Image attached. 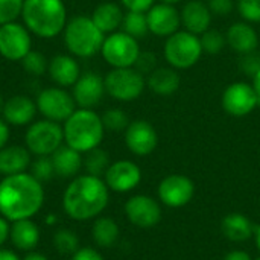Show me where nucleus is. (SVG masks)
<instances>
[{
    "label": "nucleus",
    "instance_id": "1",
    "mask_svg": "<svg viewBox=\"0 0 260 260\" xmlns=\"http://www.w3.org/2000/svg\"><path fill=\"white\" fill-rule=\"evenodd\" d=\"M44 189L29 172L3 177L0 181V215L11 222L32 219L44 204Z\"/></svg>",
    "mask_w": 260,
    "mask_h": 260
},
{
    "label": "nucleus",
    "instance_id": "2",
    "mask_svg": "<svg viewBox=\"0 0 260 260\" xmlns=\"http://www.w3.org/2000/svg\"><path fill=\"white\" fill-rule=\"evenodd\" d=\"M110 189L101 177L90 174L75 177L64 190L62 207L75 221H88L99 216L108 206Z\"/></svg>",
    "mask_w": 260,
    "mask_h": 260
},
{
    "label": "nucleus",
    "instance_id": "3",
    "mask_svg": "<svg viewBox=\"0 0 260 260\" xmlns=\"http://www.w3.org/2000/svg\"><path fill=\"white\" fill-rule=\"evenodd\" d=\"M23 24L40 38L58 37L67 24V11L62 0H24Z\"/></svg>",
    "mask_w": 260,
    "mask_h": 260
},
{
    "label": "nucleus",
    "instance_id": "4",
    "mask_svg": "<svg viewBox=\"0 0 260 260\" xmlns=\"http://www.w3.org/2000/svg\"><path fill=\"white\" fill-rule=\"evenodd\" d=\"M64 143L81 154H85L99 145L104 140L105 126L102 117L88 108H76L73 114L62 123Z\"/></svg>",
    "mask_w": 260,
    "mask_h": 260
},
{
    "label": "nucleus",
    "instance_id": "5",
    "mask_svg": "<svg viewBox=\"0 0 260 260\" xmlns=\"http://www.w3.org/2000/svg\"><path fill=\"white\" fill-rule=\"evenodd\" d=\"M64 44L75 58H91L101 52L105 34L94 24L91 17L76 15L70 18L62 30Z\"/></svg>",
    "mask_w": 260,
    "mask_h": 260
},
{
    "label": "nucleus",
    "instance_id": "6",
    "mask_svg": "<svg viewBox=\"0 0 260 260\" xmlns=\"http://www.w3.org/2000/svg\"><path fill=\"white\" fill-rule=\"evenodd\" d=\"M203 47L200 37L187 30H178L166 38L165 43V58L171 67L175 70H186L193 67L201 55Z\"/></svg>",
    "mask_w": 260,
    "mask_h": 260
},
{
    "label": "nucleus",
    "instance_id": "7",
    "mask_svg": "<svg viewBox=\"0 0 260 260\" xmlns=\"http://www.w3.org/2000/svg\"><path fill=\"white\" fill-rule=\"evenodd\" d=\"M24 143L30 154L37 157H50L64 145V131L61 123L47 119L32 122L24 134Z\"/></svg>",
    "mask_w": 260,
    "mask_h": 260
},
{
    "label": "nucleus",
    "instance_id": "8",
    "mask_svg": "<svg viewBox=\"0 0 260 260\" xmlns=\"http://www.w3.org/2000/svg\"><path fill=\"white\" fill-rule=\"evenodd\" d=\"M105 91L116 101L133 102L139 99L146 87L145 76L134 67L111 69L104 78Z\"/></svg>",
    "mask_w": 260,
    "mask_h": 260
},
{
    "label": "nucleus",
    "instance_id": "9",
    "mask_svg": "<svg viewBox=\"0 0 260 260\" xmlns=\"http://www.w3.org/2000/svg\"><path fill=\"white\" fill-rule=\"evenodd\" d=\"M140 52L142 50L139 46V40L125 34L123 30L108 34L101 49L102 58L113 69L134 67Z\"/></svg>",
    "mask_w": 260,
    "mask_h": 260
},
{
    "label": "nucleus",
    "instance_id": "10",
    "mask_svg": "<svg viewBox=\"0 0 260 260\" xmlns=\"http://www.w3.org/2000/svg\"><path fill=\"white\" fill-rule=\"evenodd\" d=\"M38 113L52 122L64 123L76 110V102L66 88L62 87H47L41 90L35 99Z\"/></svg>",
    "mask_w": 260,
    "mask_h": 260
},
{
    "label": "nucleus",
    "instance_id": "11",
    "mask_svg": "<svg viewBox=\"0 0 260 260\" xmlns=\"http://www.w3.org/2000/svg\"><path fill=\"white\" fill-rule=\"evenodd\" d=\"M260 98L253 84L238 81L232 82L222 93V110L233 117H245L259 105Z\"/></svg>",
    "mask_w": 260,
    "mask_h": 260
},
{
    "label": "nucleus",
    "instance_id": "12",
    "mask_svg": "<svg viewBox=\"0 0 260 260\" xmlns=\"http://www.w3.org/2000/svg\"><path fill=\"white\" fill-rule=\"evenodd\" d=\"M32 50V34L23 23L0 26V55L8 61H21Z\"/></svg>",
    "mask_w": 260,
    "mask_h": 260
},
{
    "label": "nucleus",
    "instance_id": "13",
    "mask_svg": "<svg viewBox=\"0 0 260 260\" xmlns=\"http://www.w3.org/2000/svg\"><path fill=\"white\" fill-rule=\"evenodd\" d=\"M157 192L160 201L165 206L172 209H180L192 201L195 195V184L186 175L172 174L160 181Z\"/></svg>",
    "mask_w": 260,
    "mask_h": 260
},
{
    "label": "nucleus",
    "instance_id": "14",
    "mask_svg": "<svg viewBox=\"0 0 260 260\" xmlns=\"http://www.w3.org/2000/svg\"><path fill=\"white\" fill-rule=\"evenodd\" d=\"M128 221L139 229H152L161 221L160 204L148 195H134L125 204Z\"/></svg>",
    "mask_w": 260,
    "mask_h": 260
},
{
    "label": "nucleus",
    "instance_id": "15",
    "mask_svg": "<svg viewBox=\"0 0 260 260\" xmlns=\"http://www.w3.org/2000/svg\"><path fill=\"white\" fill-rule=\"evenodd\" d=\"M158 143V136L155 128L143 119L129 122L125 129V145L126 148L139 157H146L155 151Z\"/></svg>",
    "mask_w": 260,
    "mask_h": 260
},
{
    "label": "nucleus",
    "instance_id": "16",
    "mask_svg": "<svg viewBox=\"0 0 260 260\" xmlns=\"http://www.w3.org/2000/svg\"><path fill=\"white\" fill-rule=\"evenodd\" d=\"M108 189L117 193H126L136 189L142 181L140 168L131 160H119L110 165L104 175Z\"/></svg>",
    "mask_w": 260,
    "mask_h": 260
},
{
    "label": "nucleus",
    "instance_id": "17",
    "mask_svg": "<svg viewBox=\"0 0 260 260\" xmlns=\"http://www.w3.org/2000/svg\"><path fill=\"white\" fill-rule=\"evenodd\" d=\"M105 93L107 91H105L104 78L94 72L81 73V76L72 87V96L78 108L93 110L96 105L101 104Z\"/></svg>",
    "mask_w": 260,
    "mask_h": 260
},
{
    "label": "nucleus",
    "instance_id": "18",
    "mask_svg": "<svg viewBox=\"0 0 260 260\" xmlns=\"http://www.w3.org/2000/svg\"><path fill=\"white\" fill-rule=\"evenodd\" d=\"M146 18L149 32L157 37L168 38L172 34L178 32V27L181 26V17L175 6L161 2L146 11Z\"/></svg>",
    "mask_w": 260,
    "mask_h": 260
},
{
    "label": "nucleus",
    "instance_id": "19",
    "mask_svg": "<svg viewBox=\"0 0 260 260\" xmlns=\"http://www.w3.org/2000/svg\"><path fill=\"white\" fill-rule=\"evenodd\" d=\"M37 104L29 96L15 94L5 101L2 117L9 126H29L37 116Z\"/></svg>",
    "mask_w": 260,
    "mask_h": 260
},
{
    "label": "nucleus",
    "instance_id": "20",
    "mask_svg": "<svg viewBox=\"0 0 260 260\" xmlns=\"http://www.w3.org/2000/svg\"><path fill=\"white\" fill-rule=\"evenodd\" d=\"M47 73L55 85L69 88L81 76V67L73 55H55L49 61Z\"/></svg>",
    "mask_w": 260,
    "mask_h": 260
},
{
    "label": "nucleus",
    "instance_id": "21",
    "mask_svg": "<svg viewBox=\"0 0 260 260\" xmlns=\"http://www.w3.org/2000/svg\"><path fill=\"white\" fill-rule=\"evenodd\" d=\"M212 15L213 14L210 12L207 3H204L203 0H190L180 11L181 24L184 26V30L198 37L210 27Z\"/></svg>",
    "mask_w": 260,
    "mask_h": 260
},
{
    "label": "nucleus",
    "instance_id": "22",
    "mask_svg": "<svg viewBox=\"0 0 260 260\" xmlns=\"http://www.w3.org/2000/svg\"><path fill=\"white\" fill-rule=\"evenodd\" d=\"M227 44L239 55L254 52L259 46V35L256 29L247 21H238L232 24L225 34Z\"/></svg>",
    "mask_w": 260,
    "mask_h": 260
},
{
    "label": "nucleus",
    "instance_id": "23",
    "mask_svg": "<svg viewBox=\"0 0 260 260\" xmlns=\"http://www.w3.org/2000/svg\"><path fill=\"white\" fill-rule=\"evenodd\" d=\"M30 163V152L26 146L6 145L0 149V174L3 177L26 172Z\"/></svg>",
    "mask_w": 260,
    "mask_h": 260
},
{
    "label": "nucleus",
    "instance_id": "24",
    "mask_svg": "<svg viewBox=\"0 0 260 260\" xmlns=\"http://www.w3.org/2000/svg\"><path fill=\"white\" fill-rule=\"evenodd\" d=\"M50 158H52V163H53L55 175L62 177V178L76 177L78 172L84 166L82 154L79 151L67 146V145H62L61 148H58L50 155Z\"/></svg>",
    "mask_w": 260,
    "mask_h": 260
},
{
    "label": "nucleus",
    "instance_id": "25",
    "mask_svg": "<svg viewBox=\"0 0 260 260\" xmlns=\"http://www.w3.org/2000/svg\"><path fill=\"white\" fill-rule=\"evenodd\" d=\"M9 239L12 245L20 251H34L40 242V229L32 219L15 221L11 225Z\"/></svg>",
    "mask_w": 260,
    "mask_h": 260
},
{
    "label": "nucleus",
    "instance_id": "26",
    "mask_svg": "<svg viewBox=\"0 0 260 260\" xmlns=\"http://www.w3.org/2000/svg\"><path fill=\"white\" fill-rule=\"evenodd\" d=\"M123 11L114 2H104L98 5L91 14V20L104 34L116 32L123 21Z\"/></svg>",
    "mask_w": 260,
    "mask_h": 260
},
{
    "label": "nucleus",
    "instance_id": "27",
    "mask_svg": "<svg viewBox=\"0 0 260 260\" xmlns=\"http://www.w3.org/2000/svg\"><path fill=\"white\" fill-rule=\"evenodd\" d=\"M181 79L174 67H158L149 73L146 85L158 96H171L180 88Z\"/></svg>",
    "mask_w": 260,
    "mask_h": 260
},
{
    "label": "nucleus",
    "instance_id": "28",
    "mask_svg": "<svg viewBox=\"0 0 260 260\" xmlns=\"http://www.w3.org/2000/svg\"><path fill=\"white\" fill-rule=\"evenodd\" d=\"M254 225L250 218L242 213H230L221 222L224 236L232 242H245L254 236Z\"/></svg>",
    "mask_w": 260,
    "mask_h": 260
},
{
    "label": "nucleus",
    "instance_id": "29",
    "mask_svg": "<svg viewBox=\"0 0 260 260\" xmlns=\"http://www.w3.org/2000/svg\"><path fill=\"white\" fill-rule=\"evenodd\" d=\"M91 236L98 247L110 248L117 242V239L120 236V230L114 219L102 216L94 221V224L91 227Z\"/></svg>",
    "mask_w": 260,
    "mask_h": 260
},
{
    "label": "nucleus",
    "instance_id": "30",
    "mask_svg": "<svg viewBox=\"0 0 260 260\" xmlns=\"http://www.w3.org/2000/svg\"><path fill=\"white\" fill-rule=\"evenodd\" d=\"M120 27H122V30L125 34L134 37L136 40H140V38L146 37V34L149 32L146 12L128 11L123 15V21H122V26Z\"/></svg>",
    "mask_w": 260,
    "mask_h": 260
},
{
    "label": "nucleus",
    "instance_id": "31",
    "mask_svg": "<svg viewBox=\"0 0 260 260\" xmlns=\"http://www.w3.org/2000/svg\"><path fill=\"white\" fill-rule=\"evenodd\" d=\"M110 165H111L110 155L107 154V151H104L101 148H94V149L85 152L84 168H85L87 174L94 175V177H102V175H105Z\"/></svg>",
    "mask_w": 260,
    "mask_h": 260
},
{
    "label": "nucleus",
    "instance_id": "32",
    "mask_svg": "<svg viewBox=\"0 0 260 260\" xmlns=\"http://www.w3.org/2000/svg\"><path fill=\"white\" fill-rule=\"evenodd\" d=\"M53 247L59 254L72 256L79 250V239L78 235L72 230L61 229L53 235Z\"/></svg>",
    "mask_w": 260,
    "mask_h": 260
},
{
    "label": "nucleus",
    "instance_id": "33",
    "mask_svg": "<svg viewBox=\"0 0 260 260\" xmlns=\"http://www.w3.org/2000/svg\"><path fill=\"white\" fill-rule=\"evenodd\" d=\"M200 41H201L203 52L207 55H218L224 49V46L227 44L225 35L221 30L212 29V27H209L206 32L201 34Z\"/></svg>",
    "mask_w": 260,
    "mask_h": 260
},
{
    "label": "nucleus",
    "instance_id": "34",
    "mask_svg": "<svg viewBox=\"0 0 260 260\" xmlns=\"http://www.w3.org/2000/svg\"><path fill=\"white\" fill-rule=\"evenodd\" d=\"M21 64H23V69L26 70V73H29L30 76H43L49 69L47 58L38 50H30L21 59Z\"/></svg>",
    "mask_w": 260,
    "mask_h": 260
},
{
    "label": "nucleus",
    "instance_id": "35",
    "mask_svg": "<svg viewBox=\"0 0 260 260\" xmlns=\"http://www.w3.org/2000/svg\"><path fill=\"white\" fill-rule=\"evenodd\" d=\"M101 117H102V123H104L105 129H108V131H116V133L125 131L129 125L128 114L120 108H110Z\"/></svg>",
    "mask_w": 260,
    "mask_h": 260
},
{
    "label": "nucleus",
    "instance_id": "36",
    "mask_svg": "<svg viewBox=\"0 0 260 260\" xmlns=\"http://www.w3.org/2000/svg\"><path fill=\"white\" fill-rule=\"evenodd\" d=\"M29 169H30L29 174L34 175L40 183L50 181L55 177V169L50 157H37V160L30 163Z\"/></svg>",
    "mask_w": 260,
    "mask_h": 260
},
{
    "label": "nucleus",
    "instance_id": "37",
    "mask_svg": "<svg viewBox=\"0 0 260 260\" xmlns=\"http://www.w3.org/2000/svg\"><path fill=\"white\" fill-rule=\"evenodd\" d=\"M24 0H0V26L15 21L21 15Z\"/></svg>",
    "mask_w": 260,
    "mask_h": 260
},
{
    "label": "nucleus",
    "instance_id": "38",
    "mask_svg": "<svg viewBox=\"0 0 260 260\" xmlns=\"http://www.w3.org/2000/svg\"><path fill=\"white\" fill-rule=\"evenodd\" d=\"M238 11L247 23H260V0H238Z\"/></svg>",
    "mask_w": 260,
    "mask_h": 260
},
{
    "label": "nucleus",
    "instance_id": "39",
    "mask_svg": "<svg viewBox=\"0 0 260 260\" xmlns=\"http://www.w3.org/2000/svg\"><path fill=\"white\" fill-rule=\"evenodd\" d=\"M155 66H157V58H155L154 53H151V52H140V55H139V58H137V61L134 64V69L139 70L145 76V75L152 73L157 69Z\"/></svg>",
    "mask_w": 260,
    "mask_h": 260
},
{
    "label": "nucleus",
    "instance_id": "40",
    "mask_svg": "<svg viewBox=\"0 0 260 260\" xmlns=\"http://www.w3.org/2000/svg\"><path fill=\"white\" fill-rule=\"evenodd\" d=\"M241 70L245 75L254 78V75L260 70V55L256 50L242 55V58H241Z\"/></svg>",
    "mask_w": 260,
    "mask_h": 260
},
{
    "label": "nucleus",
    "instance_id": "41",
    "mask_svg": "<svg viewBox=\"0 0 260 260\" xmlns=\"http://www.w3.org/2000/svg\"><path fill=\"white\" fill-rule=\"evenodd\" d=\"M207 6L213 15L225 17L235 9L233 0H207Z\"/></svg>",
    "mask_w": 260,
    "mask_h": 260
},
{
    "label": "nucleus",
    "instance_id": "42",
    "mask_svg": "<svg viewBox=\"0 0 260 260\" xmlns=\"http://www.w3.org/2000/svg\"><path fill=\"white\" fill-rule=\"evenodd\" d=\"M120 3L126 8V11L146 12L155 5V0H120Z\"/></svg>",
    "mask_w": 260,
    "mask_h": 260
},
{
    "label": "nucleus",
    "instance_id": "43",
    "mask_svg": "<svg viewBox=\"0 0 260 260\" xmlns=\"http://www.w3.org/2000/svg\"><path fill=\"white\" fill-rule=\"evenodd\" d=\"M72 260H104V257L94 248L85 247V248H79L75 254H72Z\"/></svg>",
    "mask_w": 260,
    "mask_h": 260
},
{
    "label": "nucleus",
    "instance_id": "44",
    "mask_svg": "<svg viewBox=\"0 0 260 260\" xmlns=\"http://www.w3.org/2000/svg\"><path fill=\"white\" fill-rule=\"evenodd\" d=\"M9 235H11V225H9V221L0 215V248H2V245L9 239Z\"/></svg>",
    "mask_w": 260,
    "mask_h": 260
},
{
    "label": "nucleus",
    "instance_id": "45",
    "mask_svg": "<svg viewBox=\"0 0 260 260\" xmlns=\"http://www.w3.org/2000/svg\"><path fill=\"white\" fill-rule=\"evenodd\" d=\"M9 136H11L9 125L5 122V119H3V117H0V149H2V148H5V146L8 145Z\"/></svg>",
    "mask_w": 260,
    "mask_h": 260
},
{
    "label": "nucleus",
    "instance_id": "46",
    "mask_svg": "<svg viewBox=\"0 0 260 260\" xmlns=\"http://www.w3.org/2000/svg\"><path fill=\"white\" fill-rule=\"evenodd\" d=\"M224 260H251V256L242 250H233L224 257Z\"/></svg>",
    "mask_w": 260,
    "mask_h": 260
},
{
    "label": "nucleus",
    "instance_id": "47",
    "mask_svg": "<svg viewBox=\"0 0 260 260\" xmlns=\"http://www.w3.org/2000/svg\"><path fill=\"white\" fill-rule=\"evenodd\" d=\"M0 260H21L14 251L0 248Z\"/></svg>",
    "mask_w": 260,
    "mask_h": 260
},
{
    "label": "nucleus",
    "instance_id": "48",
    "mask_svg": "<svg viewBox=\"0 0 260 260\" xmlns=\"http://www.w3.org/2000/svg\"><path fill=\"white\" fill-rule=\"evenodd\" d=\"M23 260H49L44 254H41V253H37V251H29Z\"/></svg>",
    "mask_w": 260,
    "mask_h": 260
},
{
    "label": "nucleus",
    "instance_id": "49",
    "mask_svg": "<svg viewBox=\"0 0 260 260\" xmlns=\"http://www.w3.org/2000/svg\"><path fill=\"white\" fill-rule=\"evenodd\" d=\"M253 85H254V88H256V91H257V94H259L260 98V70L253 78Z\"/></svg>",
    "mask_w": 260,
    "mask_h": 260
},
{
    "label": "nucleus",
    "instance_id": "50",
    "mask_svg": "<svg viewBox=\"0 0 260 260\" xmlns=\"http://www.w3.org/2000/svg\"><path fill=\"white\" fill-rule=\"evenodd\" d=\"M254 241H256V247H257V250L260 251V225H257V227L254 229Z\"/></svg>",
    "mask_w": 260,
    "mask_h": 260
},
{
    "label": "nucleus",
    "instance_id": "51",
    "mask_svg": "<svg viewBox=\"0 0 260 260\" xmlns=\"http://www.w3.org/2000/svg\"><path fill=\"white\" fill-rule=\"evenodd\" d=\"M55 222H56V215H53V213L47 215V218H46V224H49V225H55Z\"/></svg>",
    "mask_w": 260,
    "mask_h": 260
},
{
    "label": "nucleus",
    "instance_id": "52",
    "mask_svg": "<svg viewBox=\"0 0 260 260\" xmlns=\"http://www.w3.org/2000/svg\"><path fill=\"white\" fill-rule=\"evenodd\" d=\"M161 3H168V5H175V3H178L180 0H160Z\"/></svg>",
    "mask_w": 260,
    "mask_h": 260
},
{
    "label": "nucleus",
    "instance_id": "53",
    "mask_svg": "<svg viewBox=\"0 0 260 260\" xmlns=\"http://www.w3.org/2000/svg\"><path fill=\"white\" fill-rule=\"evenodd\" d=\"M3 105H5V101H3V96H2V93H0V113H2V110H3Z\"/></svg>",
    "mask_w": 260,
    "mask_h": 260
},
{
    "label": "nucleus",
    "instance_id": "54",
    "mask_svg": "<svg viewBox=\"0 0 260 260\" xmlns=\"http://www.w3.org/2000/svg\"><path fill=\"white\" fill-rule=\"evenodd\" d=\"M257 260H260V257H259V259H257Z\"/></svg>",
    "mask_w": 260,
    "mask_h": 260
}]
</instances>
